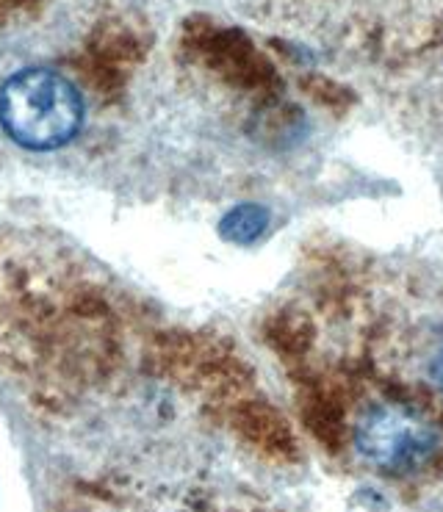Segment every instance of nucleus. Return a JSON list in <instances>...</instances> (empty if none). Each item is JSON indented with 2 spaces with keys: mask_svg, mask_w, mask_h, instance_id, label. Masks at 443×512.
<instances>
[{
  "mask_svg": "<svg viewBox=\"0 0 443 512\" xmlns=\"http://www.w3.org/2000/svg\"><path fill=\"white\" fill-rule=\"evenodd\" d=\"M355 443L369 463L388 471H410L430 457L435 449V435L419 416L408 410L374 407L358 421Z\"/></svg>",
  "mask_w": 443,
  "mask_h": 512,
  "instance_id": "obj_2",
  "label": "nucleus"
},
{
  "mask_svg": "<svg viewBox=\"0 0 443 512\" xmlns=\"http://www.w3.org/2000/svg\"><path fill=\"white\" fill-rule=\"evenodd\" d=\"M266 225H269V216L261 205H239L225 216L222 233H225V239L236 241V244H250L264 233Z\"/></svg>",
  "mask_w": 443,
  "mask_h": 512,
  "instance_id": "obj_3",
  "label": "nucleus"
},
{
  "mask_svg": "<svg viewBox=\"0 0 443 512\" xmlns=\"http://www.w3.org/2000/svg\"><path fill=\"white\" fill-rule=\"evenodd\" d=\"M432 374H435V382L443 388V352H441V358L435 360V369H432Z\"/></svg>",
  "mask_w": 443,
  "mask_h": 512,
  "instance_id": "obj_5",
  "label": "nucleus"
},
{
  "mask_svg": "<svg viewBox=\"0 0 443 512\" xmlns=\"http://www.w3.org/2000/svg\"><path fill=\"white\" fill-rule=\"evenodd\" d=\"M84 122V100L53 70H23L0 86V128L25 150H59Z\"/></svg>",
  "mask_w": 443,
  "mask_h": 512,
  "instance_id": "obj_1",
  "label": "nucleus"
},
{
  "mask_svg": "<svg viewBox=\"0 0 443 512\" xmlns=\"http://www.w3.org/2000/svg\"><path fill=\"white\" fill-rule=\"evenodd\" d=\"M275 413V410H272ZM269 410H247L244 413V432L252 435L255 441H261L266 449L272 452H288L291 449V438L288 429L283 427V421L272 416Z\"/></svg>",
  "mask_w": 443,
  "mask_h": 512,
  "instance_id": "obj_4",
  "label": "nucleus"
}]
</instances>
